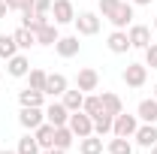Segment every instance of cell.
I'll list each match as a JSON object with an SVG mask.
<instances>
[{
    "label": "cell",
    "mask_w": 157,
    "mask_h": 154,
    "mask_svg": "<svg viewBox=\"0 0 157 154\" xmlns=\"http://www.w3.org/2000/svg\"><path fill=\"white\" fill-rule=\"evenodd\" d=\"M45 79H48V73H45V70H30V73H27L30 88H33V91H42V94H45Z\"/></svg>",
    "instance_id": "cell-30"
},
{
    "label": "cell",
    "mask_w": 157,
    "mask_h": 154,
    "mask_svg": "<svg viewBox=\"0 0 157 154\" xmlns=\"http://www.w3.org/2000/svg\"><path fill=\"white\" fill-rule=\"evenodd\" d=\"M133 139H136L142 148H151V145H157V127L154 124H139L136 133H133Z\"/></svg>",
    "instance_id": "cell-13"
},
{
    "label": "cell",
    "mask_w": 157,
    "mask_h": 154,
    "mask_svg": "<svg viewBox=\"0 0 157 154\" xmlns=\"http://www.w3.org/2000/svg\"><path fill=\"white\" fill-rule=\"evenodd\" d=\"M109 154H133L130 139H127V136H115V139L109 142Z\"/></svg>",
    "instance_id": "cell-29"
},
{
    "label": "cell",
    "mask_w": 157,
    "mask_h": 154,
    "mask_svg": "<svg viewBox=\"0 0 157 154\" xmlns=\"http://www.w3.org/2000/svg\"><path fill=\"white\" fill-rule=\"evenodd\" d=\"M136 127H139V118L136 115H115V121H112V136H130L136 133Z\"/></svg>",
    "instance_id": "cell-4"
},
{
    "label": "cell",
    "mask_w": 157,
    "mask_h": 154,
    "mask_svg": "<svg viewBox=\"0 0 157 154\" xmlns=\"http://www.w3.org/2000/svg\"><path fill=\"white\" fill-rule=\"evenodd\" d=\"M154 30H157V18H154Z\"/></svg>",
    "instance_id": "cell-42"
},
{
    "label": "cell",
    "mask_w": 157,
    "mask_h": 154,
    "mask_svg": "<svg viewBox=\"0 0 157 154\" xmlns=\"http://www.w3.org/2000/svg\"><path fill=\"white\" fill-rule=\"evenodd\" d=\"M33 136H36V142H39V148H42V151H45V148H52V145H55V124L42 121L36 130H33Z\"/></svg>",
    "instance_id": "cell-17"
},
{
    "label": "cell",
    "mask_w": 157,
    "mask_h": 154,
    "mask_svg": "<svg viewBox=\"0 0 157 154\" xmlns=\"http://www.w3.org/2000/svg\"><path fill=\"white\" fill-rule=\"evenodd\" d=\"M58 39H60L58 24H45V27H39V30H36V45H55Z\"/></svg>",
    "instance_id": "cell-21"
},
{
    "label": "cell",
    "mask_w": 157,
    "mask_h": 154,
    "mask_svg": "<svg viewBox=\"0 0 157 154\" xmlns=\"http://www.w3.org/2000/svg\"><path fill=\"white\" fill-rule=\"evenodd\" d=\"M3 3H6V6H9V9H12V0H3Z\"/></svg>",
    "instance_id": "cell-38"
},
{
    "label": "cell",
    "mask_w": 157,
    "mask_h": 154,
    "mask_svg": "<svg viewBox=\"0 0 157 154\" xmlns=\"http://www.w3.org/2000/svg\"><path fill=\"white\" fill-rule=\"evenodd\" d=\"M60 103H63V106H67V109H70V112H78V109H82V103H85V94H82V91H70V88H67V91H63V100H60Z\"/></svg>",
    "instance_id": "cell-24"
},
{
    "label": "cell",
    "mask_w": 157,
    "mask_h": 154,
    "mask_svg": "<svg viewBox=\"0 0 157 154\" xmlns=\"http://www.w3.org/2000/svg\"><path fill=\"white\" fill-rule=\"evenodd\" d=\"M121 0H100V12H103V18H109L112 15V9H115Z\"/></svg>",
    "instance_id": "cell-32"
},
{
    "label": "cell",
    "mask_w": 157,
    "mask_h": 154,
    "mask_svg": "<svg viewBox=\"0 0 157 154\" xmlns=\"http://www.w3.org/2000/svg\"><path fill=\"white\" fill-rule=\"evenodd\" d=\"M15 151H18V154H39L42 148H39L36 136H30V133H27V136H21V139H18V148H15Z\"/></svg>",
    "instance_id": "cell-27"
},
{
    "label": "cell",
    "mask_w": 157,
    "mask_h": 154,
    "mask_svg": "<svg viewBox=\"0 0 157 154\" xmlns=\"http://www.w3.org/2000/svg\"><path fill=\"white\" fill-rule=\"evenodd\" d=\"M33 0H12V9H30Z\"/></svg>",
    "instance_id": "cell-34"
},
{
    "label": "cell",
    "mask_w": 157,
    "mask_h": 154,
    "mask_svg": "<svg viewBox=\"0 0 157 154\" xmlns=\"http://www.w3.org/2000/svg\"><path fill=\"white\" fill-rule=\"evenodd\" d=\"M151 154H157V145H151Z\"/></svg>",
    "instance_id": "cell-39"
},
{
    "label": "cell",
    "mask_w": 157,
    "mask_h": 154,
    "mask_svg": "<svg viewBox=\"0 0 157 154\" xmlns=\"http://www.w3.org/2000/svg\"><path fill=\"white\" fill-rule=\"evenodd\" d=\"M18 52H21V48H18V42H15L12 33H0V58L9 60V58H15Z\"/></svg>",
    "instance_id": "cell-19"
},
{
    "label": "cell",
    "mask_w": 157,
    "mask_h": 154,
    "mask_svg": "<svg viewBox=\"0 0 157 154\" xmlns=\"http://www.w3.org/2000/svg\"><path fill=\"white\" fill-rule=\"evenodd\" d=\"M18 103H21V106H42V103H45V94L27 88V91H21V94H18Z\"/></svg>",
    "instance_id": "cell-26"
},
{
    "label": "cell",
    "mask_w": 157,
    "mask_h": 154,
    "mask_svg": "<svg viewBox=\"0 0 157 154\" xmlns=\"http://www.w3.org/2000/svg\"><path fill=\"white\" fill-rule=\"evenodd\" d=\"M112 121H115V115H109V112H103L100 118H94V133L97 136L112 133Z\"/></svg>",
    "instance_id": "cell-28"
},
{
    "label": "cell",
    "mask_w": 157,
    "mask_h": 154,
    "mask_svg": "<svg viewBox=\"0 0 157 154\" xmlns=\"http://www.w3.org/2000/svg\"><path fill=\"white\" fill-rule=\"evenodd\" d=\"M6 12H9V6H6V3L0 0V18H6Z\"/></svg>",
    "instance_id": "cell-36"
},
{
    "label": "cell",
    "mask_w": 157,
    "mask_h": 154,
    "mask_svg": "<svg viewBox=\"0 0 157 154\" xmlns=\"http://www.w3.org/2000/svg\"><path fill=\"white\" fill-rule=\"evenodd\" d=\"M12 37H15V42H18L21 52H27L30 45H36V33H33V30H27V27H18Z\"/></svg>",
    "instance_id": "cell-25"
},
{
    "label": "cell",
    "mask_w": 157,
    "mask_h": 154,
    "mask_svg": "<svg viewBox=\"0 0 157 154\" xmlns=\"http://www.w3.org/2000/svg\"><path fill=\"white\" fill-rule=\"evenodd\" d=\"M127 37H130V48H148V45H151V27H145V24H130Z\"/></svg>",
    "instance_id": "cell-8"
},
{
    "label": "cell",
    "mask_w": 157,
    "mask_h": 154,
    "mask_svg": "<svg viewBox=\"0 0 157 154\" xmlns=\"http://www.w3.org/2000/svg\"><path fill=\"white\" fill-rule=\"evenodd\" d=\"M76 88L85 94V91H97L100 88V73L94 70V67H85V70H78L76 76Z\"/></svg>",
    "instance_id": "cell-9"
},
{
    "label": "cell",
    "mask_w": 157,
    "mask_h": 154,
    "mask_svg": "<svg viewBox=\"0 0 157 154\" xmlns=\"http://www.w3.org/2000/svg\"><path fill=\"white\" fill-rule=\"evenodd\" d=\"M82 112H88L91 118H100L106 109H103V97L100 94H91V97H85V103H82Z\"/></svg>",
    "instance_id": "cell-22"
},
{
    "label": "cell",
    "mask_w": 157,
    "mask_h": 154,
    "mask_svg": "<svg viewBox=\"0 0 157 154\" xmlns=\"http://www.w3.org/2000/svg\"><path fill=\"white\" fill-rule=\"evenodd\" d=\"M42 154H67V151H63V148H45Z\"/></svg>",
    "instance_id": "cell-35"
},
{
    "label": "cell",
    "mask_w": 157,
    "mask_h": 154,
    "mask_svg": "<svg viewBox=\"0 0 157 154\" xmlns=\"http://www.w3.org/2000/svg\"><path fill=\"white\" fill-rule=\"evenodd\" d=\"M151 0H133V6H148Z\"/></svg>",
    "instance_id": "cell-37"
},
{
    "label": "cell",
    "mask_w": 157,
    "mask_h": 154,
    "mask_svg": "<svg viewBox=\"0 0 157 154\" xmlns=\"http://www.w3.org/2000/svg\"><path fill=\"white\" fill-rule=\"evenodd\" d=\"M48 12H52L55 24H73V21H76V9H73V0H55Z\"/></svg>",
    "instance_id": "cell-3"
},
{
    "label": "cell",
    "mask_w": 157,
    "mask_h": 154,
    "mask_svg": "<svg viewBox=\"0 0 157 154\" xmlns=\"http://www.w3.org/2000/svg\"><path fill=\"white\" fill-rule=\"evenodd\" d=\"M73 139H76V133L70 130V124L55 127V145H52V148H63V151H67V148L73 145Z\"/></svg>",
    "instance_id": "cell-20"
},
{
    "label": "cell",
    "mask_w": 157,
    "mask_h": 154,
    "mask_svg": "<svg viewBox=\"0 0 157 154\" xmlns=\"http://www.w3.org/2000/svg\"><path fill=\"white\" fill-rule=\"evenodd\" d=\"M42 121H45V109H42V106H21L18 124L24 127V130H36Z\"/></svg>",
    "instance_id": "cell-1"
},
{
    "label": "cell",
    "mask_w": 157,
    "mask_h": 154,
    "mask_svg": "<svg viewBox=\"0 0 157 154\" xmlns=\"http://www.w3.org/2000/svg\"><path fill=\"white\" fill-rule=\"evenodd\" d=\"M78 151L82 154H103V136H97V133L82 136L78 139Z\"/></svg>",
    "instance_id": "cell-18"
},
{
    "label": "cell",
    "mask_w": 157,
    "mask_h": 154,
    "mask_svg": "<svg viewBox=\"0 0 157 154\" xmlns=\"http://www.w3.org/2000/svg\"><path fill=\"white\" fill-rule=\"evenodd\" d=\"M63 91H67V76L63 73H48V79H45V94L48 97H63Z\"/></svg>",
    "instance_id": "cell-16"
},
{
    "label": "cell",
    "mask_w": 157,
    "mask_h": 154,
    "mask_svg": "<svg viewBox=\"0 0 157 154\" xmlns=\"http://www.w3.org/2000/svg\"><path fill=\"white\" fill-rule=\"evenodd\" d=\"M124 82H127V88H142V85L148 82V67H145V64H127Z\"/></svg>",
    "instance_id": "cell-6"
},
{
    "label": "cell",
    "mask_w": 157,
    "mask_h": 154,
    "mask_svg": "<svg viewBox=\"0 0 157 154\" xmlns=\"http://www.w3.org/2000/svg\"><path fill=\"white\" fill-rule=\"evenodd\" d=\"M45 121L55 127H63V124H70V109L63 103H52V106H45Z\"/></svg>",
    "instance_id": "cell-10"
},
{
    "label": "cell",
    "mask_w": 157,
    "mask_h": 154,
    "mask_svg": "<svg viewBox=\"0 0 157 154\" xmlns=\"http://www.w3.org/2000/svg\"><path fill=\"white\" fill-rule=\"evenodd\" d=\"M154 100H157V85H154Z\"/></svg>",
    "instance_id": "cell-41"
},
{
    "label": "cell",
    "mask_w": 157,
    "mask_h": 154,
    "mask_svg": "<svg viewBox=\"0 0 157 154\" xmlns=\"http://www.w3.org/2000/svg\"><path fill=\"white\" fill-rule=\"evenodd\" d=\"M136 118L142 121V124H157V100L151 97V100H142L136 109Z\"/></svg>",
    "instance_id": "cell-15"
},
{
    "label": "cell",
    "mask_w": 157,
    "mask_h": 154,
    "mask_svg": "<svg viewBox=\"0 0 157 154\" xmlns=\"http://www.w3.org/2000/svg\"><path fill=\"white\" fill-rule=\"evenodd\" d=\"M6 70H9V76H12V79H24L27 73H30V60L24 58V55H15V58L6 60Z\"/></svg>",
    "instance_id": "cell-14"
},
{
    "label": "cell",
    "mask_w": 157,
    "mask_h": 154,
    "mask_svg": "<svg viewBox=\"0 0 157 154\" xmlns=\"http://www.w3.org/2000/svg\"><path fill=\"white\" fill-rule=\"evenodd\" d=\"M73 24H76V30L82 33V37H94V33L100 30V18H97V12H78Z\"/></svg>",
    "instance_id": "cell-7"
},
{
    "label": "cell",
    "mask_w": 157,
    "mask_h": 154,
    "mask_svg": "<svg viewBox=\"0 0 157 154\" xmlns=\"http://www.w3.org/2000/svg\"><path fill=\"white\" fill-rule=\"evenodd\" d=\"M106 45H109L112 55H124V52L130 48V37H127V30H112L109 39H106Z\"/></svg>",
    "instance_id": "cell-11"
},
{
    "label": "cell",
    "mask_w": 157,
    "mask_h": 154,
    "mask_svg": "<svg viewBox=\"0 0 157 154\" xmlns=\"http://www.w3.org/2000/svg\"><path fill=\"white\" fill-rule=\"evenodd\" d=\"M0 154H18V151H0Z\"/></svg>",
    "instance_id": "cell-40"
},
{
    "label": "cell",
    "mask_w": 157,
    "mask_h": 154,
    "mask_svg": "<svg viewBox=\"0 0 157 154\" xmlns=\"http://www.w3.org/2000/svg\"><path fill=\"white\" fill-rule=\"evenodd\" d=\"M70 130H73L78 139H82V136H91L94 133V118L88 115V112H82V109H78V112H70Z\"/></svg>",
    "instance_id": "cell-2"
},
{
    "label": "cell",
    "mask_w": 157,
    "mask_h": 154,
    "mask_svg": "<svg viewBox=\"0 0 157 154\" xmlns=\"http://www.w3.org/2000/svg\"><path fill=\"white\" fill-rule=\"evenodd\" d=\"M109 21L115 24V30H124L127 24H133V3H124V0H121L115 9H112Z\"/></svg>",
    "instance_id": "cell-5"
},
{
    "label": "cell",
    "mask_w": 157,
    "mask_h": 154,
    "mask_svg": "<svg viewBox=\"0 0 157 154\" xmlns=\"http://www.w3.org/2000/svg\"><path fill=\"white\" fill-rule=\"evenodd\" d=\"M103 97V109L109 112V115H121L124 112V103H121V97L112 94V91H106V94H100Z\"/></svg>",
    "instance_id": "cell-23"
},
{
    "label": "cell",
    "mask_w": 157,
    "mask_h": 154,
    "mask_svg": "<svg viewBox=\"0 0 157 154\" xmlns=\"http://www.w3.org/2000/svg\"><path fill=\"white\" fill-rule=\"evenodd\" d=\"M52 3H55V0H33V9H36V12H48Z\"/></svg>",
    "instance_id": "cell-33"
},
{
    "label": "cell",
    "mask_w": 157,
    "mask_h": 154,
    "mask_svg": "<svg viewBox=\"0 0 157 154\" xmlns=\"http://www.w3.org/2000/svg\"><path fill=\"white\" fill-rule=\"evenodd\" d=\"M145 67H154L157 70V42H151V45L145 48Z\"/></svg>",
    "instance_id": "cell-31"
},
{
    "label": "cell",
    "mask_w": 157,
    "mask_h": 154,
    "mask_svg": "<svg viewBox=\"0 0 157 154\" xmlns=\"http://www.w3.org/2000/svg\"><path fill=\"white\" fill-rule=\"evenodd\" d=\"M78 48H82V42H78V37H60L58 42H55V52H58L60 58H76Z\"/></svg>",
    "instance_id": "cell-12"
}]
</instances>
